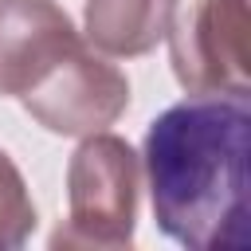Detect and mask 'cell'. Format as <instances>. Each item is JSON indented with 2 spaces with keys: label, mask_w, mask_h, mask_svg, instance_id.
<instances>
[{
  "label": "cell",
  "mask_w": 251,
  "mask_h": 251,
  "mask_svg": "<svg viewBox=\"0 0 251 251\" xmlns=\"http://www.w3.org/2000/svg\"><path fill=\"white\" fill-rule=\"evenodd\" d=\"M247 98L192 94L145 129L157 227L188 251H247Z\"/></svg>",
  "instance_id": "obj_1"
},
{
  "label": "cell",
  "mask_w": 251,
  "mask_h": 251,
  "mask_svg": "<svg viewBox=\"0 0 251 251\" xmlns=\"http://www.w3.org/2000/svg\"><path fill=\"white\" fill-rule=\"evenodd\" d=\"M141 161L129 141L90 133L67 161V224L51 247H129L137 227Z\"/></svg>",
  "instance_id": "obj_2"
},
{
  "label": "cell",
  "mask_w": 251,
  "mask_h": 251,
  "mask_svg": "<svg viewBox=\"0 0 251 251\" xmlns=\"http://www.w3.org/2000/svg\"><path fill=\"white\" fill-rule=\"evenodd\" d=\"M20 102L43 129L59 137H90L126 114L129 78L110 63V55L82 39L27 94H20Z\"/></svg>",
  "instance_id": "obj_3"
},
{
  "label": "cell",
  "mask_w": 251,
  "mask_h": 251,
  "mask_svg": "<svg viewBox=\"0 0 251 251\" xmlns=\"http://www.w3.org/2000/svg\"><path fill=\"white\" fill-rule=\"evenodd\" d=\"M247 0H196L173 16L169 63L188 94L247 98Z\"/></svg>",
  "instance_id": "obj_4"
},
{
  "label": "cell",
  "mask_w": 251,
  "mask_h": 251,
  "mask_svg": "<svg viewBox=\"0 0 251 251\" xmlns=\"http://www.w3.org/2000/svg\"><path fill=\"white\" fill-rule=\"evenodd\" d=\"M82 43L55 0H0V98L27 94Z\"/></svg>",
  "instance_id": "obj_5"
},
{
  "label": "cell",
  "mask_w": 251,
  "mask_h": 251,
  "mask_svg": "<svg viewBox=\"0 0 251 251\" xmlns=\"http://www.w3.org/2000/svg\"><path fill=\"white\" fill-rule=\"evenodd\" d=\"M180 0H86L82 35L110 59L149 55L173 27Z\"/></svg>",
  "instance_id": "obj_6"
},
{
  "label": "cell",
  "mask_w": 251,
  "mask_h": 251,
  "mask_svg": "<svg viewBox=\"0 0 251 251\" xmlns=\"http://www.w3.org/2000/svg\"><path fill=\"white\" fill-rule=\"evenodd\" d=\"M35 231V204L16 169V161L0 149V251L24 247Z\"/></svg>",
  "instance_id": "obj_7"
}]
</instances>
